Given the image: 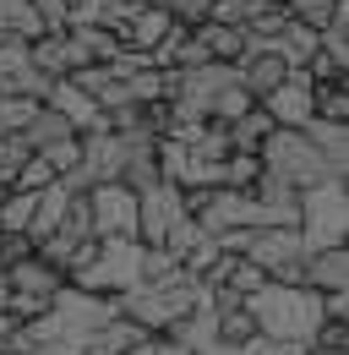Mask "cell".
<instances>
[{"label": "cell", "mask_w": 349, "mask_h": 355, "mask_svg": "<svg viewBox=\"0 0 349 355\" xmlns=\"http://www.w3.org/2000/svg\"><path fill=\"white\" fill-rule=\"evenodd\" d=\"M246 311H251L257 334L273 339V345H311V334L322 328L316 290H305V284H278V279H267L262 290L246 295Z\"/></svg>", "instance_id": "1"}, {"label": "cell", "mask_w": 349, "mask_h": 355, "mask_svg": "<svg viewBox=\"0 0 349 355\" xmlns=\"http://www.w3.org/2000/svg\"><path fill=\"white\" fill-rule=\"evenodd\" d=\"M257 164H262V170H273L278 180H289L295 191L339 175V170L328 164V153H322L301 126H273V132L262 137V148H257Z\"/></svg>", "instance_id": "2"}, {"label": "cell", "mask_w": 349, "mask_h": 355, "mask_svg": "<svg viewBox=\"0 0 349 355\" xmlns=\"http://www.w3.org/2000/svg\"><path fill=\"white\" fill-rule=\"evenodd\" d=\"M295 230H301L305 252H316V246H344V175L305 186Z\"/></svg>", "instance_id": "3"}, {"label": "cell", "mask_w": 349, "mask_h": 355, "mask_svg": "<svg viewBox=\"0 0 349 355\" xmlns=\"http://www.w3.org/2000/svg\"><path fill=\"white\" fill-rule=\"evenodd\" d=\"M82 197H87V219H93V241H104V235L136 241V191L126 180H93Z\"/></svg>", "instance_id": "4"}, {"label": "cell", "mask_w": 349, "mask_h": 355, "mask_svg": "<svg viewBox=\"0 0 349 355\" xmlns=\"http://www.w3.org/2000/svg\"><path fill=\"white\" fill-rule=\"evenodd\" d=\"M311 83H316V77H311L305 66H289L284 83L267 93V98H257V104L273 115V126H305V121L316 115V110H311Z\"/></svg>", "instance_id": "5"}, {"label": "cell", "mask_w": 349, "mask_h": 355, "mask_svg": "<svg viewBox=\"0 0 349 355\" xmlns=\"http://www.w3.org/2000/svg\"><path fill=\"white\" fill-rule=\"evenodd\" d=\"M301 284L328 295V290H349V252L344 246H316L301 257Z\"/></svg>", "instance_id": "6"}, {"label": "cell", "mask_w": 349, "mask_h": 355, "mask_svg": "<svg viewBox=\"0 0 349 355\" xmlns=\"http://www.w3.org/2000/svg\"><path fill=\"white\" fill-rule=\"evenodd\" d=\"M44 104H49V110H60V115H66L77 132L109 126V121H104V110H98V104H93V98H87V93L71 83V77H55V83H49V93H44Z\"/></svg>", "instance_id": "7"}, {"label": "cell", "mask_w": 349, "mask_h": 355, "mask_svg": "<svg viewBox=\"0 0 349 355\" xmlns=\"http://www.w3.org/2000/svg\"><path fill=\"white\" fill-rule=\"evenodd\" d=\"M235 71H240V88L251 93V98H267V93L284 83V71H289V66H284L273 49H262V55H240V60H235Z\"/></svg>", "instance_id": "8"}, {"label": "cell", "mask_w": 349, "mask_h": 355, "mask_svg": "<svg viewBox=\"0 0 349 355\" xmlns=\"http://www.w3.org/2000/svg\"><path fill=\"white\" fill-rule=\"evenodd\" d=\"M39 33H49L39 17V6L33 0H0V39H11V44H33Z\"/></svg>", "instance_id": "9"}, {"label": "cell", "mask_w": 349, "mask_h": 355, "mask_svg": "<svg viewBox=\"0 0 349 355\" xmlns=\"http://www.w3.org/2000/svg\"><path fill=\"white\" fill-rule=\"evenodd\" d=\"M267 49H273L284 66H311V55H316V28H305V22H284L278 33H267Z\"/></svg>", "instance_id": "10"}, {"label": "cell", "mask_w": 349, "mask_h": 355, "mask_svg": "<svg viewBox=\"0 0 349 355\" xmlns=\"http://www.w3.org/2000/svg\"><path fill=\"white\" fill-rule=\"evenodd\" d=\"M224 132H229V148H235V153H257L262 137L273 132V115H267L262 104H246L235 121H224Z\"/></svg>", "instance_id": "11"}, {"label": "cell", "mask_w": 349, "mask_h": 355, "mask_svg": "<svg viewBox=\"0 0 349 355\" xmlns=\"http://www.w3.org/2000/svg\"><path fill=\"white\" fill-rule=\"evenodd\" d=\"M301 132L311 137V142H316V148L328 153V164H333V170L344 175V170H349V126H344V121H322V115H311Z\"/></svg>", "instance_id": "12"}, {"label": "cell", "mask_w": 349, "mask_h": 355, "mask_svg": "<svg viewBox=\"0 0 349 355\" xmlns=\"http://www.w3.org/2000/svg\"><path fill=\"white\" fill-rule=\"evenodd\" d=\"M60 137H77V126H71L60 110H49V104H39V110H33V121L22 126V142H28L33 153H39V148H49V142H60Z\"/></svg>", "instance_id": "13"}, {"label": "cell", "mask_w": 349, "mask_h": 355, "mask_svg": "<svg viewBox=\"0 0 349 355\" xmlns=\"http://www.w3.org/2000/svg\"><path fill=\"white\" fill-rule=\"evenodd\" d=\"M197 39L208 44V55H213V60H229V66H235V60H240V49H246V28H224V22H213V17H208V22L197 28Z\"/></svg>", "instance_id": "14"}, {"label": "cell", "mask_w": 349, "mask_h": 355, "mask_svg": "<svg viewBox=\"0 0 349 355\" xmlns=\"http://www.w3.org/2000/svg\"><path fill=\"white\" fill-rule=\"evenodd\" d=\"M311 110H316L322 121H344V126H349V88H344V77H322V83H311Z\"/></svg>", "instance_id": "15"}, {"label": "cell", "mask_w": 349, "mask_h": 355, "mask_svg": "<svg viewBox=\"0 0 349 355\" xmlns=\"http://www.w3.org/2000/svg\"><path fill=\"white\" fill-rule=\"evenodd\" d=\"M278 6H284V17H289V22H305V28H322V22L333 17V11H344L349 0H278Z\"/></svg>", "instance_id": "16"}, {"label": "cell", "mask_w": 349, "mask_h": 355, "mask_svg": "<svg viewBox=\"0 0 349 355\" xmlns=\"http://www.w3.org/2000/svg\"><path fill=\"white\" fill-rule=\"evenodd\" d=\"M39 104L44 98H33V93H0V132H22Z\"/></svg>", "instance_id": "17"}, {"label": "cell", "mask_w": 349, "mask_h": 355, "mask_svg": "<svg viewBox=\"0 0 349 355\" xmlns=\"http://www.w3.org/2000/svg\"><path fill=\"white\" fill-rule=\"evenodd\" d=\"M251 334H257V322H251L246 306H224L218 311V339H224V345H246Z\"/></svg>", "instance_id": "18"}, {"label": "cell", "mask_w": 349, "mask_h": 355, "mask_svg": "<svg viewBox=\"0 0 349 355\" xmlns=\"http://www.w3.org/2000/svg\"><path fill=\"white\" fill-rule=\"evenodd\" d=\"M257 153H229L224 159V175H218V186H235V191H246L251 180H257Z\"/></svg>", "instance_id": "19"}, {"label": "cell", "mask_w": 349, "mask_h": 355, "mask_svg": "<svg viewBox=\"0 0 349 355\" xmlns=\"http://www.w3.org/2000/svg\"><path fill=\"white\" fill-rule=\"evenodd\" d=\"M60 235H71V241H93V219H87V197H82V191H71L66 219H60Z\"/></svg>", "instance_id": "20"}, {"label": "cell", "mask_w": 349, "mask_h": 355, "mask_svg": "<svg viewBox=\"0 0 349 355\" xmlns=\"http://www.w3.org/2000/svg\"><path fill=\"white\" fill-rule=\"evenodd\" d=\"M77 153H82V142L77 137H60V142H49V148H39V159L55 170V175H66V170H77Z\"/></svg>", "instance_id": "21"}, {"label": "cell", "mask_w": 349, "mask_h": 355, "mask_svg": "<svg viewBox=\"0 0 349 355\" xmlns=\"http://www.w3.org/2000/svg\"><path fill=\"white\" fill-rule=\"evenodd\" d=\"M33 6H39V17H44L49 33H60V28L71 22V11H77V0H33Z\"/></svg>", "instance_id": "22"}, {"label": "cell", "mask_w": 349, "mask_h": 355, "mask_svg": "<svg viewBox=\"0 0 349 355\" xmlns=\"http://www.w3.org/2000/svg\"><path fill=\"white\" fill-rule=\"evenodd\" d=\"M0 355H22V350H17V345H11V339H6V334H0Z\"/></svg>", "instance_id": "23"}]
</instances>
